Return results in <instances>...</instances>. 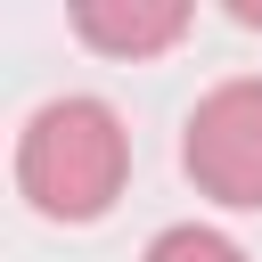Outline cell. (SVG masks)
Segmentation results:
<instances>
[{"label": "cell", "mask_w": 262, "mask_h": 262, "mask_svg": "<svg viewBox=\"0 0 262 262\" xmlns=\"http://www.w3.org/2000/svg\"><path fill=\"white\" fill-rule=\"evenodd\" d=\"M180 172L221 213H262V74H229L188 106Z\"/></svg>", "instance_id": "2"}, {"label": "cell", "mask_w": 262, "mask_h": 262, "mask_svg": "<svg viewBox=\"0 0 262 262\" xmlns=\"http://www.w3.org/2000/svg\"><path fill=\"white\" fill-rule=\"evenodd\" d=\"M139 262H246V246L237 237H221V229H205V221H172V229H156L147 237V254Z\"/></svg>", "instance_id": "4"}, {"label": "cell", "mask_w": 262, "mask_h": 262, "mask_svg": "<svg viewBox=\"0 0 262 262\" xmlns=\"http://www.w3.org/2000/svg\"><path fill=\"white\" fill-rule=\"evenodd\" d=\"M131 180V131L106 98L90 90H66V98H41L16 131V196L41 213V221H106L115 196Z\"/></svg>", "instance_id": "1"}, {"label": "cell", "mask_w": 262, "mask_h": 262, "mask_svg": "<svg viewBox=\"0 0 262 262\" xmlns=\"http://www.w3.org/2000/svg\"><path fill=\"white\" fill-rule=\"evenodd\" d=\"M74 41H90L98 57H123V66H139V57H164L188 25H196V8L188 0H74Z\"/></svg>", "instance_id": "3"}]
</instances>
